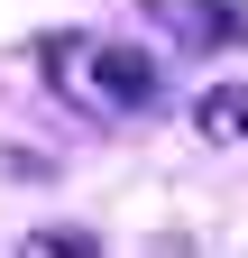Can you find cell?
I'll return each mask as SVG.
<instances>
[{
  "instance_id": "obj_4",
  "label": "cell",
  "mask_w": 248,
  "mask_h": 258,
  "mask_svg": "<svg viewBox=\"0 0 248 258\" xmlns=\"http://www.w3.org/2000/svg\"><path fill=\"white\" fill-rule=\"evenodd\" d=\"M28 258H101V249H92V231H37Z\"/></svg>"
},
{
  "instance_id": "obj_3",
  "label": "cell",
  "mask_w": 248,
  "mask_h": 258,
  "mask_svg": "<svg viewBox=\"0 0 248 258\" xmlns=\"http://www.w3.org/2000/svg\"><path fill=\"white\" fill-rule=\"evenodd\" d=\"M193 129H202L211 148L248 139V83H211V92H202V111H193Z\"/></svg>"
},
{
  "instance_id": "obj_1",
  "label": "cell",
  "mask_w": 248,
  "mask_h": 258,
  "mask_svg": "<svg viewBox=\"0 0 248 258\" xmlns=\"http://www.w3.org/2000/svg\"><path fill=\"white\" fill-rule=\"evenodd\" d=\"M92 92L110 111H147L157 102V55L147 46H92Z\"/></svg>"
},
{
  "instance_id": "obj_2",
  "label": "cell",
  "mask_w": 248,
  "mask_h": 258,
  "mask_svg": "<svg viewBox=\"0 0 248 258\" xmlns=\"http://www.w3.org/2000/svg\"><path fill=\"white\" fill-rule=\"evenodd\" d=\"M147 10H157V28L184 37V46H230V37H248V19L230 10V0H147Z\"/></svg>"
}]
</instances>
